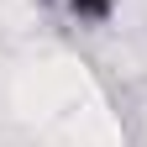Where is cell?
I'll use <instances>...</instances> for the list:
<instances>
[{"mask_svg": "<svg viewBox=\"0 0 147 147\" xmlns=\"http://www.w3.org/2000/svg\"><path fill=\"white\" fill-rule=\"evenodd\" d=\"M74 21H84V26H105L110 16L121 11V0H63Z\"/></svg>", "mask_w": 147, "mask_h": 147, "instance_id": "cell-1", "label": "cell"}]
</instances>
